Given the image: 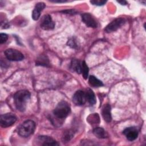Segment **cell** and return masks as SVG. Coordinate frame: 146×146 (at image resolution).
Listing matches in <instances>:
<instances>
[{
    "label": "cell",
    "instance_id": "1",
    "mask_svg": "<svg viewBox=\"0 0 146 146\" xmlns=\"http://www.w3.org/2000/svg\"><path fill=\"white\" fill-rule=\"evenodd\" d=\"M30 93L27 90H20L17 91L14 95L15 106L18 110L23 112L26 108L27 102L30 98Z\"/></svg>",
    "mask_w": 146,
    "mask_h": 146
},
{
    "label": "cell",
    "instance_id": "2",
    "mask_svg": "<svg viewBox=\"0 0 146 146\" xmlns=\"http://www.w3.org/2000/svg\"><path fill=\"white\" fill-rule=\"evenodd\" d=\"M35 128V122L31 120H27L24 121L19 127L18 129V133L22 137H27L34 133Z\"/></svg>",
    "mask_w": 146,
    "mask_h": 146
},
{
    "label": "cell",
    "instance_id": "3",
    "mask_svg": "<svg viewBox=\"0 0 146 146\" xmlns=\"http://www.w3.org/2000/svg\"><path fill=\"white\" fill-rule=\"evenodd\" d=\"M70 112L71 108L69 104L64 101H62L55 107L53 113L58 119H62L66 118L70 114Z\"/></svg>",
    "mask_w": 146,
    "mask_h": 146
},
{
    "label": "cell",
    "instance_id": "4",
    "mask_svg": "<svg viewBox=\"0 0 146 146\" xmlns=\"http://www.w3.org/2000/svg\"><path fill=\"white\" fill-rule=\"evenodd\" d=\"M6 58L11 61H21L24 59V55L17 50L8 48L4 52Z\"/></svg>",
    "mask_w": 146,
    "mask_h": 146
},
{
    "label": "cell",
    "instance_id": "5",
    "mask_svg": "<svg viewBox=\"0 0 146 146\" xmlns=\"http://www.w3.org/2000/svg\"><path fill=\"white\" fill-rule=\"evenodd\" d=\"M17 120V117L11 113H7L1 115L0 124L2 127L6 128L14 124Z\"/></svg>",
    "mask_w": 146,
    "mask_h": 146
},
{
    "label": "cell",
    "instance_id": "6",
    "mask_svg": "<svg viewBox=\"0 0 146 146\" xmlns=\"http://www.w3.org/2000/svg\"><path fill=\"white\" fill-rule=\"evenodd\" d=\"M125 22V20L123 18H117L111 22L105 28L104 31L106 33H111L113 31H116L118 29H119L121 26H122L124 23Z\"/></svg>",
    "mask_w": 146,
    "mask_h": 146
},
{
    "label": "cell",
    "instance_id": "7",
    "mask_svg": "<svg viewBox=\"0 0 146 146\" xmlns=\"http://www.w3.org/2000/svg\"><path fill=\"white\" fill-rule=\"evenodd\" d=\"M40 26L43 30H50L54 28L55 23L52 20L51 17L49 14H46L42 18Z\"/></svg>",
    "mask_w": 146,
    "mask_h": 146
},
{
    "label": "cell",
    "instance_id": "8",
    "mask_svg": "<svg viewBox=\"0 0 146 146\" xmlns=\"http://www.w3.org/2000/svg\"><path fill=\"white\" fill-rule=\"evenodd\" d=\"M72 102L76 106H83L87 102L86 92L82 90H78L74 94Z\"/></svg>",
    "mask_w": 146,
    "mask_h": 146
},
{
    "label": "cell",
    "instance_id": "9",
    "mask_svg": "<svg viewBox=\"0 0 146 146\" xmlns=\"http://www.w3.org/2000/svg\"><path fill=\"white\" fill-rule=\"evenodd\" d=\"M82 20L88 27L96 28L98 26V23L95 18L90 13L82 14Z\"/></svg>",
    "mask_w": 146,
    "mask_h": 146
},
{
    "label": "cell",
    "instance_id": "10",
    "mask_svg": "<svg viewBox=\"0 0 146 146\" xmlns=\"http://www.w3.org/2000/svg\"><path fill=\"white\" fill-rule=\"evenodd\" d=\"M123 133L129 141H133L136 139L139 135L138 130L135 127H128L123 131Z\"/></svg>",
    "mask_w": 146,
    "mask_h": 146
},
{
    "label": "cell",
    "instance_id": "11",
    "mask_svg": "<svg viewBox=\"0 0 146 146\" xmlns=\"http://www.w3.org/2000/svg\"><path fill=\"white\" fill-rule=\"evenodd\" d=\"M39 144L42 145H58L59 144L52 137L47 136H39L38 137Z\"/></svg>",
    "mask_w": 146,
    "mask_h": 146
},
{
    "label": "cell",
    "instance_id": "12",
    "mask_svg": "<svg viewBox=\"0 0 146 146\" xmlns=\"http://www.w3.org/2000/svg\"><path fill=\"white\" fill-rule=\"evenodd\" d=\"M46 7V5L43 2L37 3L32 13V18L34 20H38L40 15V13Z\"/></svg>",
    "mask_w": 146,
    "mask_h": 146
},
{
    "label": "cell",
    "instance_id": "13",
    "mask_svg": "<svg viewBox=\"0 0 146 146\" xmlns=\"http://www.w3.org/2000/svg\"><path fill=\"white\" fill-rule=\"evenodd\" d=\"M102 116L104 120L107 122H110L112 120L111 112V106L109 104H105L103 108L102 112Z\"/></svg>",
    "mask_w": 146,
    "mask_h": 146
},
{
    "label": "cell",
    "instance_id": "14",
    "mask_svg": "<svg viewBox=\"0 0 146 146\" xmlns=\"http://www.w3.org/2000/svg\"><path fill=\"white\" fill-rule=\"evenodd\" d=\"M93 133L95 136L99 139H105L108 137L107 132L101 127H96L93 130Z\"/></svg>",
    "mask_w": 146,
    "mask_h": 146
},
{
    "label": "cell",
    "instance_id": "15",
    "mask_svg": "<svg viewBox=\"0 0 146 146\" xmlns=\"http://www.w3.org/2000/svg\"><path fill=\"white\" fill-rule=\"evenodd\" d=\"M86 100L90 105H94L96 103V98L94 92L91 89H87L86 92Z\"/></svg>",
    "mask_w": 146,
    "mask_h": 146
},
{
    "label": "cell",
    "instance_id": "16",
    "mask_svg": "<svg viewBox=\"0 0 146 146\" xmlns=\"http://www.w3.org/2000/svg\"><path fill=\"white\" fill-rule=\"evenodd\" d=\"M88 83L91 86L94 87H99L103 86L102 82L93 75L90 76L88 79Z\"/></svg>",
    "mask_w": 146,
    "mask_h": 146
},
{
    "label": "cell",
    "instance_id": "17",
    "mask_svg": "<svg viewBox=\"0 0 146 146\" xmlns=\"http://www.w3.org/2000/svg\"><path fill=\"white\" fill-rule=\"evenodd\" d=\"M71 68L75 71L77 73L80 74L82 72V63L78 60H73L71 64Z\"/></svg>",
    "mask_w": 146,
    "mask_h": 146
},
{
    "label": "cell",
    "instance_id": "18",
    "mask_svg": "<svg viewBox=\"0 0 146 146\" xmlns=\"http://www.w3.org/2000/svg\"><path fill=\"white\" fill-rule=\"evenodd\" d=\"M36 64L48 66L49 65V61L48 60V58L46 56H40L36 61Z\"/></svg>",
    "mask_w": 146,
    "mask_h": 146
},
{
    "label": "cell",
    "instance_id": "19",
    "mask_svg": "<svg viewBox=\"0 0 146 146\" xmlns=\"http://www.w3.org/2000/svg\"><path fill=\"white\" fill-rule=\"evenodd\" d=\"M88 72H89V68L88 66L87 65L86 63L84 61H83L82 62V72L83 76L84 79H87L88 76Z\"/></svg>",
    "mask_w": 146,
    "mask_h": 146
},
{
    "label": "cell",
    "instance_id": "20",
    "mask_svg": "<svg viewBox=\"0 0 146 146\" xmlns=\"http://www.w3.org/2000/svg\"><path fill=\"white\" fill-rule=\"evenodd\" d=\"M90 117H91V119L88 118L87 119L88 120H90V121H88L89 123H90V124H92V123H98L99 121H97L96 120L98 121H99V117L98 116V115H97V113H94L93 115H91L89 116Z\"/></svg>",
    "mask_w": 146,
    "mask_h": 146
},
{
    "label": "cell",
    "instance_id": "21",
    "mask_svg": "<svg viewBox=\"0 0 146 146\" xmlns=\"http://www.w3.org/2000/svg\"><path fill=\"white\" fill-rule=\"evenodd\" d=\"M73 136V135L72 133V132H70V131H68L67 132H66L63 136V139L66 141H69Z\"/></svg>",
    "mask_w": 146,
    "mask_h": 146
},
{
    "label": "cell",
    "instance_id": "22",
    "mask_svg": "<svg viewBox=\"0 0 146 146\" xmlns=\"http://www.w3.org/2000/svg\"><path fill=\"white\" fill-rule=\"evenodd\" d=\"M90 2L94 5H98V6H102L103 5L106 3V1L103 0H94V1H91Z\"/></svg>",
    "mask_w": 146,
    "mask_h": 146
},
{
    "label": "cell",
    "instance_id": "23",
    "mask_svg": "<svg viewBox=\"0 0 146 146\" xmlns=\"http://www.w3.org/2000/svg\"><path fill=\"white\" fill-rule=\"evenodd\" d=\"M8 39V36L7 34L4 33H1L0 34V43L3 44L5 43Z\"/></svg>",
    "mask_w": 146,
    "mask_h": 146
},
{
    "label": "cell",
    "instance_id": "24",
    "mask_svg": "<svg viewBox=\"0 0 146 146\" xmlns=\"http://www.w3.org/2000/svg\"><path fill=\"white\" fill-rule=\"evenodd\" d=\"M68 44L72 48H76L77 47L76 42L74 38H71L68 41Z\"/></svg>",
    "mask_w": 146,
    "mask_h": 146
},
{
    "label": "cell",
    "instance_id": "25",
    "mask_svg": "<svg viewBox=\"0 0 146 146\" xmlns=\"http://www.w3.org/2000/svg\"><path fill=\"white\" fill-rule=\"evenodd\" d=\"M117 2H119V3H120L121 5H125L127 3L125 1H117Z\"/></svg>",
    "mask_w": 146,
    "mask_h": 146
}]
</instances>
